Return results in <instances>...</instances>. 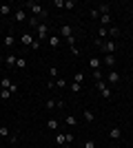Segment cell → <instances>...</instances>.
<instances>
[{"mask_svg": "<svg viewBox=\"0 0 133 148\" xmlns=\"http://www.w3.org/2000/svg\"><path fill=\"white\" fill-rule=\"evenodd\" d=\"M93 44L98 47V49L104 51V56H107V53H115V49H118V44H115V42H111V40H100V38L93 40Z\"/></svg>", "mask_w": 133, "mask_h": 148, "instance_id": "cell-1", "label": "cell"}, {"mask_svg": "<svg viewBox=\"0 0 133 148\" xmlns=\"http://www.w3.org/2000/svg\"><path fill=\"white\" fill-rule=\"evenodd\" d=\"M27 7H29V9H31V13H33V18H44V16H47V11H44L42 9V5H40V2H27Z\"/></svg>", "mask_w": 133, "mask_h": 148, "instance_id": "cell-2", "label": "cell"}, {"mask_svg": "<svg viewBox=\"0 0 133 148\" xmlns=\"http://www.w3.org/2000/svg\"><path fill=\"white\" fill-rule=\"evenodd\" d=\"M95 86H98V91L102 93V97H104V99H109V97H111V95H113V93H111V88H109V84H107V82H104V80L95 82Z\"/></svg>", "mask_w": 133, "mask_h": 148, "instance_id": "cell-3", "label": "cell"}, {"mask_svg": "<svg viewBox=\"0 0 133 148\" xmlns=\"http://www.w3.org/2000/svg\"><path fill=\"white\" fill-rule=\"evenodd\" d=\"M38 42H42V40H47L49 38V25H44V22H40L38 25Z\"/></svg>", "mask_w": 133, "mask_h": 148, "instance_id": "cell-4", "label": "cell"}, {"mask_svg": "<svg viewBox=\"0 0 133 148\" xmlns=\"http://www.w3.org/2000/svg\"><path fill=\"white\" fill-rule=\"evenodd\" d=\"M13 20H16V22H18V25H22V22H27V11L25 9H22V7H20V9H16V13H13Z\"/></svg>", "mask_w": 133, "mask_h": 148, "instance_id": "cell-5", "label": "cell"}, {"mask_svg": "<svg viewBox=\"0 0 133 148\" xmlns=\"http://www.w3.org/2000/svg\"><path fill=\"white\" fill-rule=\"evenodd\" d=\"M102 62H104V64L113 71V69H115V62H118V60H115V53H107V56L102 58Z\"/></svg>", "mask_w": 133, "mask_h": 148, "instance_id": "cell-6", "label": "cell"}, {"mask_svg": "<svg viewBox=\"0 0 133 148\" xmlns=\"http://www.w3.org/2000/svg\"><path fill=\"white\" fill-rule=\"evenodd\" d=\"M104 82H109V84H118V82H120V73H118V71H109V75H107V80Z\"/></svg>", "mask_w": 133, "mask_h": 148, "instance_id": "cell-7", "label": "cell"}, {"mask_svg": "<svg viewBox=\"0 0 133 148\" xmlns=\"http://www.w3.org/2000/svg\"><path fill=\"white\" fill-rule=\"evenodd\" d=\"M60 36H62V38H71V36H73L71 25H62V27H60Z\"/></svg>", "mask_w": 133, "mask_h": 148, "instance_id": "cell-8", "label": "cell"}, {"mask_svg": "<svg viewBox=\"0 0 133 148\" xmlns=\"http://www.w3.org/2000/svg\"><path fill=\"white\" fill-rule=\"evenodd\" d=\"M64 124H67L69 128H76L78 126V117L76 115H67V117H64Z\"/></svg>", "mask_w": 133, "mask_h": 148, "instance_id": "cell-9", "label": "cell"}, {"mask_svg": "<svg viewBox=\"0 0 133 148\" xmlns=\"http://www.w3.org/2000/svg\"><path fill=\"white\" fill-rule=\"evenodd\" d=\"M109 137H111V139H120V137H122V130L118 128V126H113V128L109 130Z\"/></svg>", "mask_w": 133, "mask_h": 148, "instance_id": "cell-10", "label": "cell"}, {"mask_svg": "<svg viewBox=\"0 0 133 148\" xmlns=\"http://www.w3.org/2000/svg\"><path fill=\"white\" fill-rule=\"evenodd\" d=\"M56 146H67V135L64 133H58L56 135Z\"/></svg>", "mask_w": 133, "mask_h": 148, "instance_id": "cell-11", "label": "cell"}, {"mask_svg": "<svg viewBox=\"0 0 133 148\" xmlns=\"http://www.w3.org/2000/svg\"><path fill=\"white\" fill-rule=\"evenodd\" d=\"M20 42H22V44H27V47H31V42H33V36H31V33H22Z\"/></svg>", "mask_w": 133, "mask_h": 148, "instance_id": "cell-12", "label": "cell"}, {"mask_svg": "<svg viewBox=\"0 0 133 148\" xmlns=\"http://www.w3.org/2000/svg\"><path fill=\"white\" fill-rule=\"evenodd\" d=\"M100 64H102L100 58H91V60H89V66L93 69V71H98V69H100Z\"/></svg>", "mask_w": 133, "mask_h": 148, "instance_id": "cell-13", "label": "cell"}, {"mask_svg": "<svg viewBox=\"0 0 133 148\" xmlns=\"http://www.w3.org/2000/svg\"><path fill=\"white\" fill-rule=\"evenodd\" d=\"M49 47L51 49H58V47H60V38L58 36H49Z\"/></svg>", "mask_w": 133, "mask_h": 148, "instance_id": "cell-14", "label": "cell"}, {"mask_svg": "<svg viewBox=\"0 0 133 148\" xmlns=\"http://www.w3.org/2000/svg\"><path fill=\"white\" fill-rule=\"evenodd\" d=\"M16 60H18V58L11 53V56H7V58H5V64H7L9 69H13V66H16Z\"/></svg>", "mask_w": 133, "mask_h": 148, "instance_id": "cell-15", "label": "cell"}, {"mask_svg": "<svg viewBox=\"0 0 133 148\" xmlns=\"http://www.w3.org/2000/svg\"><path fill=\"white\" fill-rule=\"evenodd\" d=\"M11 84H13V82L9 80L7 75H5V77H2V80H0V88H11Z\"/></svg>", "mask_w": 133, "mask_h": 148, "instance_id": "cell-16", "label": "cell"}, {"mask_svg": "<svg viewBox=\"0 0 133 148\" xmlns=\"http://www.w3.org/2000/svg\"><path fill=\"white\" fill-rule=\"evenodd\" d=\"M98 11H100V16H107V13H111V5H100Z\"/></svg>", "mask_w": 133, "mask_h": 148, "instance_id": "cell-17", "label": "cell"}, {"mask_svg": "<svg viewBox=\"0 0 133 148\" xmlns=\"http://www.w3.org/2000/svg\"><path fill=\"white\" fill-rule=\"evenodd\" d=\"M13 42H16V40H13V36H11V33H7V36H5V40H2V44H5V47H13Z\"/></svg>", "mask_w": 133, "mask_h": 148, "instance_id": "cell-18", "label": "cell"}, {"mask_svg": "<svg viewBox=\"0 0 133 148\" xmlns=\"http://www.w3.org/2000/svg\"><path fill=\"white\" fill-rule=\"evenodd\" d=\"M16 69H20V71L27 69V60H25V58H18V60H16Z\"/></svg>", "mask_w": 133, "mask_h": 148, "instance_id": "cell-19", "label": "cell"}, {"mask_svg": "<svg viewBox=\"0 0 133 148\" xmlns=\"http://www.w3.org/2000/svg\"><path fill=\"white\" fill-rule=\"evenodd\" d=\"M58 126H60L58 119H49V122H47V128H49V130H58Z\"/></svg>", "mask_w": 133, "mask_h": 148, "instance_id": "cell-20", "label": "cell"}, {"mask_svg": "<svg viewBox=\"0 0 133 148\" xmlns=\"http://www.w3.org/2000/svg\"><path fill=\"white\" fill-rule=\"evenodd\" d=\"M11 13V7L9 5H0V16H9Z\"/></svg>", "mask_w": 133, "mask_h": 148, "instance_id": "cell-21", "label": "cell"}, {"mask_svg": "<svg viewBox=\"0 0 133 148\" xmlns=\"http://www.w3.org/2000/svg\"><path fill=\"white\" fill-rule=\"evenodd\" d=\"M11 97V91L9 88H0V99H9Z\"/></svg>", "mask_w": 133, "mask_h": 148, "instance_id": "cell-22", "label": "cell"}, {"mask_svg": "<svg viewBox=\"0 0 133 148\" xmlns=\"http://www.w3.org/2000/svg\"><path fill=\"white\" fill-rule=\"evenodd\" d=\"M69 88H71V93H80V91H82V84H76V82H71Z\"/></svg>", "mask_w": 133, "mask_h": 148, "instance_id": "cell-23", "label": "cell"}, {"mask_svg": "<svg viewBox=\"0 0 133 148\" xmlns=\"http://www.w3.org/2000/svg\"><path fill=\"white\" fill-rule=\"evenodd\" d=\"M93 119H95V115L91 111H84V122H89V124H93Z\"/></svg>", "mask_w": 133, "mask_h": 148, "instance_id": "cell-24", "label": "cell"}, {"mask_svg": "<svg viewBox=\"0 0 133 148\" xmlns=\"http://www.w3.org/2000/svg\"><path fill=\"white\" fill-rule=\"evenodd\" d=\"M111 20H113V18H111V13H107V16H102V18H100V25H111Z\"/></svg>", "mask_w": 133, "mask_h": 148, "instance_id": "cell-25", "label": "cell"}, {"mask_svg": "<svg viewBox=\"0 0 133 148\" xmlns=\"http://www.w3.org/2000/svg\"><path fill=\"white\" fill-rule=\"evenodd\" d=\"M109 31V36H111V38H118V36H120V29H118V27H111V29H107Z\"/></svg>", "mask_w": 133, "mask_h": 148, "instance_id": "cell-26", "label": "cell"}, {"mask_svg": "<svg viewBox=\"0 0 133 148\" xmlns=\"http://www.w3.org/2000/svg\"><path fill=\"white\" fill-rule=\"evenodd\" d=\"M27 22L31 25V29H38V25H40V20H38V18H33V16H31L29 20H27Z\"/></svg>", "mask_w": 133, "mask_h": 148, "instance_id": "cell-27", "label": "cell"}, {"mask_svg": "<svg viewBox=\"0 0 133 148\" xmlns=\"http://www.w3.org/2000/svg\"><path fill=\"white\" fill-rule=\"evenodd\" d=\"M109 36V31H107V27H100V31H98V38L100 40H104V38Z\"/></svg>", "mask_w": 133, "mask_h": 148, "instance_id": "cell-28", "label": "cell"}, {"mask_svg": "<svg viewBox=\"0 0 133 148\" xmlns=\"http://www.w3.org/2000/svg\"><path fill=\"white\" fill-rule=\"evenodd\" d=\"M73 82H76V84H82V82H84V75L80 73V71H78V73L73 75Z\"/></svg>", "mask_w": 133, "mask_h": 148, "instance_id": "cell-29", "label": "cell"}, {"mask_svg": "<svg viewBox=\"0 0 133 148\" xmlns=\"http://www.w3.org/2000/svg\"><path fill=\"white\" fill-rule=\"evenodd\" d=\"M9 135H11V130L7 126H0V137H9Z\"/></svg>", "mask_w": 133, "mask_h": 148, "instance_id": "cell-30", "label": "cell"}, {"mask_svg": "<svg viewBox=\"0 0 133 148\" xmlns=\"http://www.w3.org/2000/svg\"><path fill=\"white\" fill-rule=\"evenodd\" d=\"M56 86H58V88H64V86H67V80H62V77H58V80H56Z\"/></svg>", "mask_w": 133, "mask_h": 148, "instance_id": "cell-31", "label": "cell"}, {"mask_svg": "<svg viewBox=\"0 0 133 148\" xmlns=\"http://www.w3.org/2000/svg\"><path fill=\"white\" fill-rule=\"evenodd\" d=\"M18 139H20V135H18V133H11V135H9V142H11V144H16Z\"/></svg>", "mask_w": 133, "mask_h": 148, "instance_id": "cell-32", "label": "cell"}, {"mask_svg": "<svg viewBox=\"0 0 133 148\" xmlns=\"http://www.w3.org/2000/svg\"><path fill=\"white\" fill-rule=\"evenodd\" d=\"M44 106H47L49 111H51V108H56V99H47V104H44Z\"/></svg>", "mask_w": 133, "mask_h": 148, "instance_id": "cell-33", "label": "cell"}, {"mask_svg": "<svg viewBox=\"0 0 133 148\" xmlns=\"http://www.w3.org/2000/svg\"><path fill=\"white\" fill-rule=\"evenodd\" d=\"M93 77H95V82L104 80V77H102V73H100V69H98V71H93Z\"/></svg>", "mask_w": 133, "mask_h": 148, "instance_id": "cell-34", "label": "cell"}, {"mask_svg": "<svg viewBox=\"0 0 133 148\" xmlns=\"http://www.w3.org/2000/svg\"><path fill=\"white\" fill-rule=\"evenodd\" d=\"M84 148H95V142L93 139H87V142H84Z\"/></svg>", "mask_w": 133, "mask_h": 148, "instance_id": "cell-35", "label": "cell"}, {"mask_svg": "<svg viewBox=\"0 0 133 148\" xmlns=\"http://www.w3.org/2000/svg\"><path fill=\"white\" fill-rule=\"evenodd\" d=\"M49 75H51V77H58V69L51 66V69H49Z\"/></svg>", "mask_w": 133, "mask_h": 148, "instance_id": "cell-36", "label": "cell"}, {"mask_svg": "<svg viewBox=\"0 0 133 148\" xmlns=\"http://www.w3.org/2000/svg\"><path fill=\"white\" fill-rule=\"evenodd\" d=\"M64 7H67V9H73V7H76V2H73V0H67V2H64Z\"/></svg>", "mask_w": 133, "mask_h": 148, "instance_id": "cell-37", "label": "cell"}, {"mask_svg": "<svg viewBox=\"0 0 133 148\" xmlns=\"http://www.w3.org/2000/svg\"><path fill=\"white\" fill-rule=\"evenodd\" d=\"M67 135V144H73V133H64Z\"/></svg>", "mask_w": 133, "mask_h": 148, "instance_id": "cell-38", "label": "cell"}, {"mask_svg": "<svg viewBox=\"0 0 133 148\" xmlns=\"http://www.w3.org/2000/svg\"><path fill=\"white\" fill-rule=\"evenodd\" d=\"M31 49H33V51L40 49V42H38V40H33V42H31Z\"/></svg>", "mask_w": 133, "mask_h": 148, "instance_id": "cell-39", "label": "cell"}, {"mask_svg": "<svg viewBox=\"0 0 133 148\" xmlns=\"http://www.w3.org/2000/svg\"><path fill=\"white\" fill-rule=\"evenodd\" d=\"M89 13H91V18H98V16H100V11H98V9H91Z\"/></svg>", "mask_w": 133, "mask_h": 148, "instance_id": "cell-40", "label": "cell"}, {"mask_svg": "<svg viewBox=\"0 0 133 148\" xmlns=\"http://www.w3.org/2000/svg\"><path fill=\"white\" fill-rule=\"evenodd\" d=\"M53 7H64V0H53Z\"/></svg>", "mask_w": 133, "mask_h": 148, "instance_id": "cell-41", "label": "cell"}, {"mask_svg": "<svg viewBox=\"0 0 133 148\" xmlns=\"http://www.w3.org/2000/svg\"><path fill=\"white\" fill-rule=\"evenodd\" d=\"M0 62H5V58H2V56H0Z\"/></svg>", "mask_w": 133, "mask_h": 148, "instance_id": "cell-42", "label": "cell"}]
</instances>
